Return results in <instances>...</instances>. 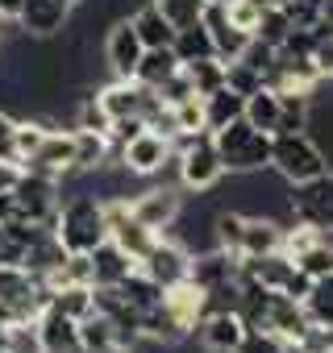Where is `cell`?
Listing matches in <instances>:
<instances>
[{
	"label": "cell",
	"mask_w": 333,
	"mask_h": 353,
	"mask_svg": "<svg viewBox=\"0 0 333 353\" xmlns=\"http://www.w3.org/2000/svg\"><path fill=\"white\" fill-rule=\"evenodd\" d=\"M50 229H55V241H59L67 254H92V250L108 237V229H104V200H100L96 192L71 196L67 204H59Z\"/></svg>",
	"instance_id": "1"
},
{
	"label": "cell",
	"mask_w": 333,
	"mask_h": 353,
	"mask_svg": "<svg viewBox=\"0 0 333 353\" xmlns=\"http://www.w3.org/2000/svg\"><path fill=\"white\" fill-rule=\"evenodd\" d=\"M213 145H217V158H221L225 174H254V170L271 166V133L254 129L242 117L229 121L225 129H217Z\"/></svg>",
	"instance_id": "2"
},
{
	"label": "cell",
	"mask_w": 333,
	"mask_h": 353,
	"mask_svg": "<svg viewBox=\"0 0 333 353\" xmlns=\"http://www.w3.org/2000/svg\"><path fill=\"white\" fill-rule=\"evenodd\" d=\"M171 162H175V170H180V188H188V192H213V188L221 183V174H225L209 129L175 137Z\"/></svg>",
	"instance_id": "3"
},
{
	"label": "cell",
	"mask_w": 333,
	"mask_h": 353,
	"mask_svg": "<svg viewBox=\"0 0 333 353\" xmlns=\"http://www.w3.org/2000/svg\"><path fill=\"white\" fill-rule=\"evenodd\" d=\"M271 166L283 174V183H304L312 174L329 170V154L300 129V133H275L271 137Z\"/></svg>",
	"instance_id": "4"
},
{
	"label": "cell",
	"mask_w": 333,
	"mask_h": 353,
	"mask_svg": "<svg viewBox=\"0 0 333 353\" xmlns=\"http://www.w3.org/2000/svg\"><path fill=\"white\" fill-rule=\"evenodd\" d=\"M287 208L300 225H308L316 233H333V170H321L304 183H292Z\"/></svg>",
	"instance_id": "5"
},
{
	"label": "cell",
	"mask_w": 333,
	"mask_h": 353,
	"mask_svg": "<svg viewBox=\"0 0 333 353\" xmlns=\"http://www.w3.org/2000/svg\"><path fill=\"white\" fill-rule=\"evenodd\" d=\"M137 270L150 279V283H158L162 291L166 287H175V283H184L188 279V270H192V250L184 245V241H171V237H154V245L137 258Z\"/></svg>",
	"instance_id": "6"
},
{
	"label": "cell",
	"mask_w": 333,
	"mask_h": 353,
	"mask_svg": "<svg viewBox=\"0 0 333 353\" xmlns=\"http://www.w3.org/2000/svg\"><path fill=\"white\" fill-rule=\"evenodd\" d=\"M171 154H175V141H171V137L158 133V129H150V125H142V129L117 150V162H121V170H129V174H158L166 162H171Z\"/></svg>",
	"instance_id": "7"
},
{
	"label": "cell",
	"mask_w": 333,
	"mask_h": 353,
	"mask_svg": "<svg viewBox=\"0 0 333 353\" xmlns=\"http://www.w3.org/2000/svg\"><path fill=\"white\" fill-rule=\"evenodd\" d=\"M21 170H34L42 179H55V183L71 179L75 174V133L71 129H50L42 137V145L21 162Z\"/></svg>",
	"instance_id": "8"
},
{
	"label": "cell",
	"mask_w": 333,
	"mask_h": 353,
	"mask_svg": "<svg viewBox=\"0 0 333 353\" xmlns=\"http://www.w3.org/2000/svg\"><path fill=\"white\" fill-rule=\"evenodd\" d=\"M96 100H100V108H104L108 121H129V117L146 121L150 108L158 104V96L150 88H142L137 79H113V83H104L96 92Z\"/></svg>",
	"instance_id": "9"
},
{
	"label": "cell",
	"mask_w": 333,
	"mask_h": 353,
	"mask_svg": "<svg viewBox=\"0 0 333 353\" xmlns=\"http://www.w3.org/2000/svg\"><path fill=\"white\" fill-rule=\"evenodd\" d=\"M129 212H133V221H142L154 237H162L166 229H175V221H180V212H184V200H180L175 188H150V192H142V196L129 200Z\"/></svg>",
	"instance_id": "10"
},
{
	"label": "cell",
	"mask_w": 333,
	"mask_h": 353,
	"mask_svg": "<svg viewBox=\"0 0 333 353\" xmlns=\"http://www.w3.org/2000/svg\"><path fill=\"white\" fill-rule=\"evenodd\" d=\"M188 279H192L204 295H213V291H221V287H229V283L242 279V258L229 254V250H221V245H213L209 254H192Z\"/></svg>",
	"instance_id": "11"
},
{
	"label": "cell",
	"mask_w": 333,
	"mask_h": 353,
	"mask_svg": "<svg viewBox=\"0 0 333 353\" xmlns=\"http://www.w3.org/2000/svg\"><path fill=\"white\" fill-rule=\"evenodd\" d=\"M142 50H146V46H142L133 21H129V17L113 21V30H108V38H104V59H108L113 79H133V71H137V63H142Z\"/></svg>",
	"instance_id": "12"
},
{
	"label": "cell",
	"mask_w": 333,
	"mask_h": 353,
	"mask_svg": "<svg viewBox=\"0 0 333 353\" xmlns=\"http://www.w3.org/2000/svg\"><path fill=\"white\" fill-rule=\"evenodd\" d=\"M196 332H200V345L209 353H234L242 345V336H246V324H242V316L234 307H217V312H204Z\"/></svg>",
	"instance_id": "13"
},
{
	"label": "cell",
	"mask_w": 333,
	"mask_h": 353,
	"mask_svg": "<svg viewBox=\"0 0 333 353\" xmlns=\"http://www.w3.org/2000/svg\"><path fill=\"white\" fill-rule=\"evenodd\" d=\"M200 21H204V30H209V38H213V50H217L221 63L242 59V50L250 46V34H242V30L225 17V5H221V0H209V9H204Z\"/></svg>",
	"instance_id": "14"
},
{
	"label": "cell",
	"mask_w": 333,
	"mask_h": 353,
	"mask_svg": "<svg viewBox=\"0 0 333 353\" xmlns=\"http://www.w3.org/2000/svg\"><path fill=\"white\" fill-rule=\"evenodd\" d=\"M162 307L175 316V324L192 336L196 332V324L204 320V312H209V295L192 283V279H184V283H175V287H166L162 291Z\"/></svg>",
	"instance_id": "15"
},
{
	"label": "cell",
	"mask_w": 333,
	"mask_h": 353,
	"mask_svg": "<svg viewBox=\"0 0 333 353\" xmlns=\"http://www.w3.org/2000/svg\"><path fill=\"white\" fill-rule=\"evenodd\" d=\"M67 17H71L67 0H21V9H17L13 21L26 34H34V38H50V34H59L67 26Z\"/></svg>",
	"instance_id": "16"
},
{
	"label": "cell",
	"mask_w": 333,
	"mask_h": 353,
	"mask_svg": "<svg viewBox=\"0 0 333 353\" xmlns=\"http://www.w3.org/2000/svg\"><path fill=\"white\" fill-rule=\"evenodd\" d=\"M34 336H38V349H75L79 345V320H71V316H63L59 307H42L38 316H34Z\"/></svg>",
	"instance_id": "17"
},
{
	"label": "cell",
	"mask_w": 333,
	"mask_h": 353,
	"mask_svg": "<svg viewBox=\"0 0 333 353\" xmlns=\"http://www.w3.org/2000/svg\"><path fill=\"white\" fill-rule=\"evenodd\" d=\"M92 258V287H117L121 279H129L137 270V258H129L121 245H113L108 237L88 254Z\"/></svg>",
	"instance_id": "18"
},
{
	"label": "cell",
	"mask_w": 333,
	"mask_h": 353,
	"mask_svg": "<svg viewBox=\"0 0 333 353\" xmlns=\"http://www.w3.org/2000/svg\"><path fill=\"white\" fill-rule=\"evenodd\" d=\"M283 245V225L271 216H246L242 225V241H238V258H263L275 254Z\"/></svg>",
	"instance_id": "19"
},
{
	"label": "cell",
	"mask_w": 333,
	"mask_h": 353,
	"mask_svg": "<svg viewBox=\"0 0 333 353\" xmlns=\"http://www.w3.org/2000/svg\"><path fill=\"white\" fill-rule=\"evenodd\" d=\"M75 133V174H100L108 162H117V150L108 141V133H92V129H71Z\"/></svg>",
	"instance_id": "20"
},
{
	"label": "cell",
	"mask_w": 333,
	"mask_h": 353,
	"mask_svg": "<svg viewBox=\"0 0 333 353\" xmlns=\"http://www.w3.org/2000/svg\"><path fill=\"white\" fill-rule=\"evenodd\" d=\"M279 112H283V100H279V92H275L271 83L254 88V92L246 96V104H242V121H250L254 129H263V133H271V137H275V129H279Z\"/></svg>",
	"instance_id": "21"
},
{
	"label": "cell",
	"mask_w": 333,
	"mask_h": 353,
	"mask_svg": "<svg viewBox=\"0 0 333 353\" xmlns=\"http://www.w3.org/2000/svg\"><path fill=\"white\" fill-rule=\"evenodd\" d=\"M180 67H184V63L175 59V50H171V46H154V50H142V63H137L133 79H137L142 88H150V92H158V88L171 79Z\"/></svg>",
	"instance_id": "22"
},
{
	"label": "cell",
	"mask_w": 333,
	"mask_h": 353,
	"mask_svg": "<svg viewBox=\"0 0 333 353\" xmlns=\"http://www.w3.org/2000/svg\"><path fill=\"white\" fill-rule=\"evenodd\" d=\"M129 21H133V30H137V38H142V46H146V50H154V46H171V42H175L171 21L158 13L154 0H146V5H142Z\"/></svg>",
	"instance_id": "23"
},
{
	"label": "cell",
	"mask_w": 333,
	"mask_h": 353,
	"mask_svg": "<svg viewBox=\"0 0 333 353\" xmlns=\"http://www.w3.org/2000/svg\"><path fill=\"white\" fill-rule=\"evenodd\" d=\"M200 104H204V129H209V133H217V129H225L229 121H238V117H242L246 96H238L234 88H217V92L200 96Z\"/></svg>",
	"instance_id": "24"
},
{
	"label": "cell",
	"mask_w": 333,
	"mask_h": 353,
	"mask_svg": "<svg viewBox=\"0 0 333 353\" xmlns=\"http://www.w3.org/2000/svg\"><path fill=\"white\" fill-rule=\"evenodd\" d=\"M300 307H304V316H308L312 328H333V274L312 279L308 291H304V299H300Z\"/></svg>",
	"instance_id": "25"
},
{
	"label": "cell",
	"mask_w": 333,
	"mask_h": 353,
	"mask_svg": "<svg viewBox=\"0 0 333 353\" xmlns=\"http://www.w3.org/2000/svg\"><path fill=\"white\" fill-rule=\"evenodd\" d=\"M171 50H175V59H180V63H200V59H217V50H213V38H209L204 21H196V26H184V30H175V42H171Z\"/></svg>",
	"instance_id": "26"
},
{
	"label": "cell",
	"mask_w": 333,
	"mask_h": 353,
	"mask_svg": "<svg viewBox=\"0 0 333 353\" xmlns=\"http://www.w3.org/2000/svg\"><path fill=\"white\" fill-rule=\"evenodd\" d=\"M108 345H121V336H117L113 320H108V316H100V312L92 307V312L79 320V349L100 353V349H108Z\"/></svg>",
	"instance_id": "27"
},
{
	"label": "cell",
	"mask_w": 333,
	"mask_h": 353,
	"mask_svg": "<svg viewBox=\"0 0 333 353\" xmlns=\"http://www.w3.org/2000/svg\"><path fill=\"white\" fill-rule=\"evenodd\" d=\"M46 303H50V307H59V312H63V316H71V320H84V316L96 307V299H92V287H84V283L55 287Z\"/></svg>",
	"instance_id": "28"
},
{
	"label": "cell",
	"mask_w": 333,
	"mask_h": 353,
	"mask_svg": "<svg viewBox=\"0 0 333 353\" xmlns=\"http://www.w3.org/2000/svg\"><path fill=\"white\" fill-rule=\"evenodd\" d=\"M113 291H117V295H121L129 307H137V312H146V307H154V303L162 299V287H158V283H150L142 270H133L129 279H121Z\"/></svg>",
	"instance_id": "29"
},
{
	"label": "cell",
	"mask_w": 333,
	"mask_h": 353,
	"mask_svg": "<svg viewBox=\"0 0 333 353\" xmlns=\"http://www.w3.org/2000/svg\"><path fill=\"white\" fill-rule=\"evenodd\" d=\"M184 75L192 79L196 96H209V92L225 88V63H221V59H200V63H184Z\"/></svg>",
	"instance_id": "30"
},
{
	"label": "cell",
	"mask_w": 333,
	"mask_h": 353,
	"mask_svg": "<svg viewBox=\"0 0 333 353\" xmlns=\"http://www.w3.org/2000/svg\"><path fill=\"white\" fill-rule=\"evenodd\" d=\"M50 133V125L46 121H34V117H26V121H17L13 125V162L21 166L38 145H42V137Z\"/></svg>",
	"instance_id": "31"
},
{
	"label": "cell",
	"mask_w": 333,
	"mask_h": 353,
	"mask_svg": "<svg viewBox=\"0 0 333 353\" xmlns=\"http://www.w3.org/2000/svg\"><path fill=\"white\" fill-rule=\"evenodd\" d=\"M308 63L316 67V75H321V79H333V21H329V17H325L316 30H312Z\"/></svg>",
	"instance_id": "32"
},
{
	"label": "cell",
	"mask_w": 333,
	"mask_h": 353,
	"mask_svg": "<svg viewBox=\"0 0 333 353\" xmlns=\"http://www.w3.org/2000/svg\"><path fill=\"white\" fill-rule=\"evenodd\" d=\"M158 13L171 21V30H184V26H196L209 9V0H154Z\"/></svg>",
	"instance_id": "33"
},
{
	"label": "cell",
	"mask_w": 333,
	"mask_h": 353,
	"mask_svg": "<svg viewBox=\"0 0 333 353\" xmlns=\"http://www.w3.org/2000/svg\"><path fill=\"white\" fill-rule=\"evenodd\" d=\"M287 34H292V21H287L283 5H275V9H263V17H258V26H254V38L279 50V46L287 42Z\"/></svg>",
	"instance_id": "34"
},
{
	"label": "cell",
	"mask_w": 333,
	"mask_h": 353,
	"mask_svg": "<svg viewBox=\"0 0 333 353\" xmlns=\"http://www.w3.org/2000/svg\"><path fill=\"white\" fill-rule=\"evenodd\" d=\"M296 266L308 274V279H321V274H333V233H325L316 245H308L300 258H296Z\"/></svg>",
	"instance_id": "35"
},
{
	"label": "cell",
	"mask_w": 333,
	"mask_h": 353,
	"mask_svg": "<svg viewBox=\"0 0 333 353\" xmlns=\"http://www.w3.org/2000/svg\"><path fill=\"white\" fill-rule=\"evenodd\" d=\"M242 225H246V216H242V212H217V216H213V245H221V250L238 254Z\"/></svg>",
	"instance_id": "36"
},
{
	"label": "cell",
	"mask_w": 333,
	"mask_h": 353,
	"mask_svg": "<svg viewBox=\"0 0 333 353\" xmlns=\"http://www.w3.org/2000/svg\"><path fill=\"white\" fill-rule=\"evenodd\" d=\"M171 117H175V137L200 133V129H204V104H200V96H192V100H184V104H171Z\"/></svg>",
	"instance_id": "37"
},
{
	"label": "cell",
	"mask_w": 333,
	"mask_h": 353,
	"mask_svg": "<svg viewBox=\"0 0 333 353\" xmlns=\"http://www.w3.org/2000/svg\"><path fill=\"white\" fill-rule=\"evenodd\" d=\"M234 353H287V345L271 328H246V336H242V345Z\"/></svg>",
	"instance_id": "38"
},
{
	"label": "cell",
	"mask_w": 333,
	"mask_h": 353,
	"mask_svg": "<svg viewBox=\"0 0 333 353\" xmlns=\"http://www.w3.org/2000/svg\"><path fill=\"white\" fill-rule=\"evenodd\" d=\"M267 79L254 71V67H246V63H225V88H234L238 96H250L254 88H263Z\"/></svg>",
	"instance_id": "39"
},
{
	"label": "cell",
	"mask_w": 333,
	"mask_h": 353,
	"mask_svg": "<svg viewBox=\"0 0 333 353\" xmlns=\"http://www.w3.org/2000/svg\"><path fill=\"white\" fill-rule=\"evenodd\" d=\"M225 17H229L242 34H250V38H254V26H258L263 9L254 5V0H229V5H225Z\"/></svg>",
	"instance_id": "40"
},
{
	"label": "cell",
	"mask_w": 333,
	"mask_h": 353,
	"mask_svg": "<svg viewBox=\"0 0 333 353\" xmlns=\"http://www.w3.org/2000/svg\"><path fill=\"white\" fill-rule=\"evenodd\" d=\"M154 96H158L162 104H184V100H192V96H196V88H192V79H188V75H184V67H180L171 79H166V83L154 92Z\"/></svg>",
	"instance_id": "41"
},
{
	"label": "cell",
	"mask_w": 333,
	"mask_h": 353,
	"mask_svg": "<svg viewBox=\"0 0 333 353\" xmlns=\"http://www.w3.org/2000/svg\"><path fill=\"white\" fill-rule=\"evenodd\" d=\"M13 125H17V117L0 108V158H13Z\"/></svg>",
	"instance_id": "42"
},
{
	"label": "cell",
	"mask_w": 333,
	"mask_h": 353,
	"mask_svg": "<svg viewBox=\"0 0 333 353\" xmlns=\"http://www.w3.org/2000/svg\"><path fill=\"white\" fill-rule=\"evenodd\" d=\"M17 179H21V166L13 158H0V192H13Z\"/></svg>",
	"instance_id": "43"
},
{
	"label": "cell",
	"mask_w": 333,
	"mask_h": 353,
	"mask_svg": "<svg viewBox=\"0 0 333 353\" xmlns=\"http://www.w3.org/2000/svg\"><path fill=\"white\" fill-rule=\"evenodd\" d=\"M13 328H17V316H13V312H9L5 303H0V336H9Z\"/></svg>",
	"instance_id": "44"
},
{
	"label": "cell",
	"mask_w": 333,
	"mask_h": 353,
	"mask_svg": "<svg viewBox=\"0 0 333 353\" xmlns=\"http://www.w3.org/2000/svg\"><path fill=\"white\" fill-rule=\"evenodd\" d=\"M100 353H137L133 345H108V349H100Z\"/></svg>",
	"instance_id": "45"
},
{
	"label": "cell",
	"mask_w": 333,
	"mask_h": 353,
	"mask_svg": "<svg viewBox=\"0 0 333 353\" xmlns=\"http://www.w3.org/2000/svg\"><path fill=\"white\" fill-rule=\"evenodd\" d=\"M258 9H275V5H283V0H254Z\"/></svg>",
	"instance_id": "46"
},
{
	"label": "cell",
	"mask_w": 333,
	"mask_h": 353,
	"mask_svg": "<svg viewBox=\"0 0 333 353\" xmlns=\"http://www.w3.org/2000/svg\"><path fill=\"white\" fill-rule=\"evenodd\" d=\"M42 353H88V349H79V345H75V349H42Z\"/></svg>",
	"instance_id": "47"
},
{
	"label": "cell",
	"mask_w": 333,
	"mask_h": 353,
	"mask_svg": "<svg viewBox=\"0 0 333 353\" xmlns=\"http://www.w3.org/2000/svg\"><path fill=\"white\" fill-rule=\"evenodd\" d=\"M287 353H308V349H300V345H287Z\"/></svg>",
	"instance_id": "48"
},
{
	"label": "cell",
	"mask_w": 333,
	"mask_h": 353,
	"mask_svg": "<svg viewBox=\"0 0 333 353\" xmlns=\"http://www.w3.org/2000/svg\"><path fill=\"white\" fill-rule=\"evenodd\" d=\"M67 5H71V9H75V5H84V0H67Z\"/></svg>",
	"instance_id": "49"
},
{
	"label": "cell",
	"mask_w": 333,
	"mask_h": 353,
	"mask_svg": "<svg viewBox=\"0 0 333 353\" xmlns=\"http://www.w3.org/2000/svg\"><path fill=\"white\" fill-rule=\"evenodd\" d=\"M283 5H300V0H283Z\"/></svg>",
	"instance_id": "50"
},
{
	"label": "cell",
	"mask_w": 333,
	"mask_h": 353,
	"mask_svg": "<svg viewBox=\"0 0 333 353\" xmlns=\"http://www.w3.org/2000/svg\"><path fill=\"white\" fill-rule=\"evenodd\" d=\"M0 237H5V225H0Z\"/></svg>",
	"instance_id": "51"
},
{
	"label": "cell",
	"mask_w": 333,
	"mask_h": 353,
	"mask_svg": "<svg viewBox=\"0 0 333 353\" xmlns=\"http://www.w3.org/2000/svg\"><path fill=\"white\" fill-rule=\"evenodd\" d=\"M221 5H229V0H221Z\"/></svg>",
	"instance_id": "52"
}]
</instances>
